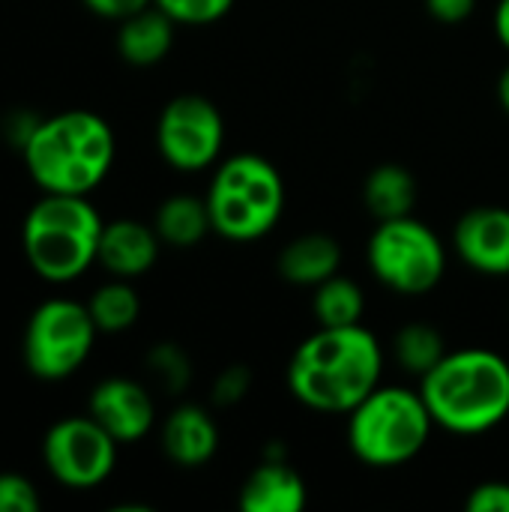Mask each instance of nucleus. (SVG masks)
<instances>
[{
	"instance_id": "f257e3e1",
	"label": "nucleus",
	"mask_w": 509,
	"mask_h": 512,
	"mask_svg": "<svg viewBox=\"0 0 509 512\" xmlns=\"http://www.w3.org/2000/svg\"><path fill=\"white\" fill-rule=\"evenodd\" d=\"M384 351L363 327H318L288 363L291 393L315 411L348 414L381 384Z\"/></svg>"
},
{
	"instance_id": "f03ea898",
	"label": "nucleus",
	"mask_w": 509,
	"mask_h": 512,
	"mask_svg": "<svg viewBox=\"0 0 509 512\" xmlns=\"http://www.w3.org/2000/svg\"><path fill=\"white\" fill-rule=\"evenodd\" d=\"M114 132L93 111H60L33 126L24 165L42 192L90 195L114 165Z\"/></svg>"
},
{
	"instance_id": "7ed1b4c3",
	"label": "nucleus",
	"mask_w": 509,
	"mask_h": 512,
	"mask_svg": "<svg viewBox=\"0 0 509 512\" xmlns=\"http://www.w3.org/2000/svg\"><path fill=\"white\" fill-rule=\"evenodd\" d=\"M432 420L456 435H480L509 414V363L486 348L447 354L420 387Z\"/></svg>"
},
{
	"instance_id": "20e7f679",
	"label": "nucleus",
	"mask_w": 509,
	"mask_h": 512,
	"mask_svg": "<svg viewBox=\"0 0 509 512\" xmlns=\"http://www.w3.org/2000/svg\"><path fill=\"white\" fill-rule=\"evenodd\" d=\"M102 228L105 222L87 195L45 192L21 225L27 264L45 282H72L96 264Z\"/></svg>"
},
{
	"instance_id": "39448f33",
	"label": "nucleus",
	"mask_w": 509,
	"mask_h": 512,
	"mask_svg": "<svg viewBox=\"0 0 509 512\" xmlns=\"http://www.w3.org/2000/svg\"><path fill=\"white\" fill-rule=\"evenodd\" d=\"M432 426L435 420L423 393L378 384L354 411H348V444L360 462L396 468L426 447Z\"/></svg>"
},
{
	"instance_id": "423d86ee",
	"label": "nucleus",
	"mask_w": 509,
	"mask_h": 512,
	"mask_svg": "<svg viewBox=\"0 0 509 512\" xmlns=\"http://www.w3.org/2000/svg\"><path fill=\"white\" fill-rule=\"evenodd\" d=\"M213 231L228 240H258L282 216L285 186L279 171L258 153H237L219 165L207 189Z\"/></svg>"
},
{
	"instance_id": "0eeeda50",
	"label": "nucleus",
	"mask_w": 509,
	"mask_h": 512,
	"mask_svg": "<svg viewBox=\"0 0 509 512\" xmlns=\"http://www.w3.org/2000/svg\"><path fill=\"white\" fill-rule=\"evenodd\" d=\"M96 336L99 330L87 303L45 300L33 309L24 330V366L39 381H63L87 363Z\"/></svg>"
},
{
	"instance_id": "6e6552de",
	"label": "nucleus",
	"mask_w": 509,
	"mask_h": 512,
	"mask_svg": "<svg viewBox=\"0 0 509 512\" xmlns=\"http://www.w3.org/2000/svg\"><path fill=\"white\" fill-rule=\"evenodd\" d=\"M369 267L378 282L399 294L432 291L447 267L441 240L414 216L378 222L369 240Z\"/></svg>"
},
{
	"instance_id": "1a4fd4ad",
	"label": "nucleus",
	"mask_w": 509,
	"mask_h": 512,
	"mask_svg": "<svg viewBox=\"0 0 509 512\" xmlns=\"http://www.w3.org/2000/svg\"><path fill=\"white\" fill-rule=\"evenodd\" d=\"M117 441L87 414L66 417L45 432L42 459L48 474L66 489H93L117 465Z\"/></svg>"
},
{
	"instance_id": "9d476101",
	"label": "nucleus",
	"mask_w": 509,
	"mask_h": 512,
	"mask_svg": "<svg viewBox=\"0 0 509 512\" xmlns=\"http://www.w3.org/2000/svg\"><path fill=\"white\" fill-rule=\"evenodd\" d=\"M156 144L168 165L180 171H201L222 153L225 120L219 108L198 93L174 96L159 114Z\"/></svg>"
},
{
	"instance_id": "9b49d317",
	"label": "nucleus",
	"mask_w": 509,
	"mask_h": 512,
	"mask_svg": "<svg viewBox=\"0 0 509 512\" xmlns=\"http://www.w3.org/2000/svg\"><path fill=\"white\" fill-rule=\"evenodd\" d=\"M90 417L117 441L135 444L153 429V399L129 378H105L90 393Z\"/></svg>"
},
{
	"instance_id": "f8f14e48",
	"label": "nucleus",
	"mask_w": 509,
	"mask_h": 512,
	"mask_svg": "<svg viewBox=\"0 0 509 512\" xmlns=\"http://www.w3.org/2000/svg\"><path fill=\"white\" fill-rule=\"evenodd\" d=\"M456 249L468 267L486 276L509 273V210L477 207L456 222Z\"/></svg>"
},
{
	"instance_id": "ddd939ff",
	"label": "nucleus",
	"mask_w": 509,
	"mask_h": 512,
	"mask_svg": "<svg viewBox=\"0 0 509 512\" xmlns=\"http://www.w3.org/2000/svg\"><path fill=\"white\" fill-rule=\"evenodd\" d=\"M159 234L156 228L135 222V219H114L105 222L99 237L96 264H102L114 279H138L144 276L159 258Z\"/></svg>"
},
{
	"instance_id": "4468645a",
	"label": "nucleus",
	"mask_w": 509,
	"mask_h": 512,
	"mask_svg": "<svg viewBox=\"0 0 509 512\" xmlns=\"http://www.w3.org/2000/svg\"><path fill=\"white\" fill-rule=\"evenodd\" d=\"M219 429L198 405H180L162 426V450L180 468H201L216 456Z\"/></svg>"
},
{
	"instance_id": "2eb2a0df",
	"label": "nucleus",
	"mask_w": 509,
	"mask_h": 512,
	"mask_svg": "<svg viewBox=\"0 0 509 512\" xmlns=\"http://www.w3.org/2000/svg\"><path fill=\"white\" fill-rule=\"evenodd\" d=\"M306 507V483L300 474L282 462L267 456L240 492V510L243 512H300Z\"/></svg>"
},
{
	"instance_id": "dca6fc26",
	"label": "nucleus",
	"mask_w": 509,
	"mask_h": 512,
	"mask_svg": "<svg viewBox=\"0 0 509 512\" xmlns=\"http://www.w3.org/2000/svg\"><path fill=\"white\" fill-rule=\"evenodd\" d=\"M174 45V18H168L156 3L123 18L117 30V51L132 66H156L168 57Z\"/></svg>"
},
{
	"instance_id": "f3484780",
	"label": "nucleus",
	"mask_w": 509,
	"mask_h": 512,
	"mask_svg": "<svg viewBox=\"0 0 509 512\" xmlns=\"http://www.w3.org/2000/svg\"><path fill=\"white\" fill-rule=\"evenodd\" d=\"M342 246L327 234H303L291 240L279 255V273L291 285H321L339 273Z\"/></svg>"
},
{
	"instance_id": "a211bd4d",
	"label": "nucleus",
	"mask_w": 509,
	"mask_h": 512,
	"mask_svg": "<svg viewBox=\"0 0 509 512\" xmlns=\"http://www.w3.org/2000/svg\"><path fill=\"white\" fill-rule=\"evenodd\" d=\"M363 201L378 222L411 216L417 204V180L402 165H378L363 183Z\"/></svg>"
},
{
	"instance_id": "6ab92c4d",
	"label": "nucleus",
	"mask_w": 509,
	"mask_h": 512,
	"mask_svg": "<svg viewBox=\"0 0 509 512\" xmlns=\"http://www.w3.org/2000/svg\"><path fill=\"white\" fill-rule=\"evenodd\" d=\"M153 228H156L162 243L177 246V249H189V246L201 243L204 234L213 228L207 198H195V195L165 198L156 210Z\"/></svg>"
},
{
	"instance_id": "aec40b11",
	"label": "nucleus",
	"mask_w": 509,
	"mask_h": 512,
	"mask_svg": "<svg viewBox=\"0 0 509 512\" xmlns=\"http://www.w3.org/2000/svg\"><path fill=\"white\" fill-rule=\"evenodd\" d=\"M87 309L99 333H123L138 321L141 300H138V291L129 285V279H111L93 291V297L87 300Z\"/></svg>"
},
{
	"instance_id": "412c9836",
	"label": "nucleus",
	"mask_w": 509,
	"mask_h": 512,
	"mask_svg": "<svg viewBox=\"0 0 509 512\" xmlns=\"http://www.w3.org/2000/svg\"><path fill=\"white\" fill-rule=\"evenodd\" d=\"M312 309L321 327H351V324H360L366 300L357 282L336 273L327 282L315 285Z\"/></svg>"
},
{
	"instance_id": "4be33fe9",
	"label": "nucleus",
	"mask_w": 509,
	"mask_h": 512,
	"mask_svg": "<svg viewBox=\"0 0 509 512\" xmlns=\"http://www.w3.org/2000/svg\"><path fill=\"white\" fill-rule=\"evenodd\" d=\"M393 354L405 372L423 378L447 357V348H444V336L432 324H408L396 333Z\"/></svg>"
},
{
	"instance_id": "5701e85b",
	"label": "nucleus",
	"mask_w": 509,
	"mask_h": 512,
	"mask_svg": "<svg viewBox=\"0 0 509 512\" xmlns=\"http://www.w3.org/2000/svg\"><path fill=\"white\" fill-rule=\"evenodd\" d=\"M147 369L165 393H183L192 378L189 357L171 342H162L147 354Z\"/></svg>"
},
{
	"instance_id": "b1692460",
	"label": "nucleus",
	"mask_w": 509,
	"mask_h": 512,
	"mask_svg": "<svg viewBox=\"0 0 509 512\" xmlns=\"http://www.w3.org/2000/svg\"><path fill=\"white\" fill-rule=\"evenodd\" d=\"M168 18H174V24H213L222 15H228V9L234 6V0H153Z\"/></svg>"
},
{
	"instance_id": "393cba45",
	"label": "nucleus",
	"mask_w": 509,
	"mask_h": 512,
	"mask_svg": "<svg viewBox=\"0 0 509 512\" xmlns=\"http://www.w3.org/2000/svg\"><path fill=\"white\" fill-rule=\"evenodd\" d=\"M42 498L36 486L21 474H0V512H36Z\"/></svg>"
},
{
	"instance_id": "a878e982",
	"label": "nucleus",
	"mask_w": 509,
	"mask_h": 512,
	"mask_svg": "<svg viewBox=\"0 0 509 512\" xmlns=\"http://www.w3.org/2000/svg\"><path fill=\"white\" fill-rule=\"evenodd\" d=\"M249 387H252V372L246 366H228L213 384V402L222 408H231L246 399Z\"/></svg>"
},
{
	"instance_id": "bb28decb",
	"label": "nucleus",
	"mask_w": 509,
	"mask_h": 512,
	"mask_svg": "<svg viewBox=\"0 0 509 512\" xmlns=\"http://www.w3.org/2000/svg\"><path fill=\"white\" fill-rule=\"evenodd\" d=\"M465 507L471 512H509V483H480L477 489H471Z\"/></svg>"
},
{
	"instance_id": "cd10ccee",
	"label": "nucleus",
	"mask_w": 509,
	"mask_h": 512,
	"mask_svg": "<svg viewBox=\"0 0 509 512\" xmlns=\"http://www.w3.org/2000/svg\"><path fill=\"white\" fill-rule=\"evenodd\" d=\"M93 15L99 18H111V21H123L147 6H153V0H81Z\"/></svg>"
},
{
	"instance_id": "c85d7f7f",
	"label": "nucleus",
	"mask_w": 509,
	"mask_h": 512,
	"mask_svg": "<svg viewBox=\"0 0 509 512\" xmlns=\"http://www.w3.org/2000/svg\"><path fill=\"white\" fill-rule=\"evenodd\" d=\"M426 9L432 18H438L444 24H459V21L471 18V12L477 9V0H426Z\"/></svg>"
},
{
	"instance_id": "c756f323",
	"label": "nucleus",
	"mask_w": 509,
	"mask_h": 512,
	"mask_svg": "<svg viewBox=\"0 0 509 512\" xmlns=\"http://www.w3.org/2000/svg\"><path fill=\"white\" fill-rule=\"evenodd\" d=\"M495 33H498L501 45L509 48V0H501L495 9Z\"/></svg>"
},
{
	"instance_id": "7c9ffc66",
	"label": "nucleus",
	"mask_w": 509,
	"mask_h": 512,
	"mask_svg": "<svg viewBox=\"0 0 509 512\" xmlns=\"http://www.w3.org/2000/svg\"><path fill=\"white\" fill-rule=\"evenodd\" d=\"M498 96H501V105L509 111V66L501 72V81H498Z\"/></svg>"
}]
</instances>
